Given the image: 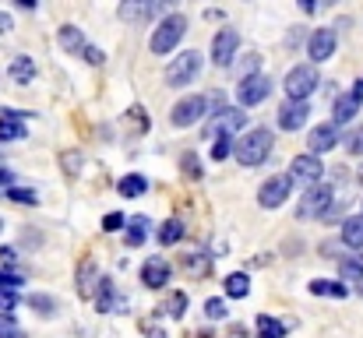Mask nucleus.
<instances>
[{"label": "nucleus", "mask_w": 363, "mask_h": 338, "mask_svg": "<svg viewBox=\"0 0 363 338\" xmlns=\"http://www.w3.org/2000/svg\"><path fill=\"white\" fill-rule=\"evenodd\" d=\"M0 338H25L21 325H18L11 314H0Z\"/></svg>", "instance_id": "c756f323"}, {"label": "nucleus", "mask_w": 363, "mask_h": 338, "mask_svg": "<svg viewBox=\"0 0 363 338\" xmlns=\"http://www.w3.org/2000/svg\"><path fill=\"white\" fill-rule=\"evenodd\" d=\"M268 155H272V130H264V127L243 134L240 141H237V159H240L243 166H261Z\"/></svg>", "instance_id": "f257e3e1"}, {"label": "nucleus", "mask_w": 363, "mask_h": 338, "mask_svg": "<svg viewBox=\"0 0 363 338\" xmlns=\"http://www.w3.org/2000/svg\"><path fill=\"white\" fill-rule=\"evenodd\" d=\"M346 148H350V152H357V155H360V152H363V130H353V134H350V137H346Z\"/></svg>", "instance_id": "37998d69"}, {"label": "nucleus", "mask_w": 363, "mask_h": 338, "mask_svg": "<svg viewBox=\"0 0 363 338\" xmlns=\"http://www.w3.org/2000/svg\"><path fill=\"white\" fill-rule=\"evenodd\" d=\"M289 176L296 180V184H321V176H325V166H321V159L314 155V152H307V155H296L293 162H289Z\"/></svg>", "instance_id": "0eeeda50"}, {"label": "nucleus", "mask_w": 363, "mask_h": 338, "mask_svg": "<svg viewBox=\"0 0 363 338\" xmlns=\"http://www.w3.org/2000/svg\"><path fill=\"white\" fill-rule=\"evenodd\" d=\"M25 116L28 113H21V110H4V116H0V141L25 137Z\"/></svg>", "instance_id": "f3484780"}, {"label": "nucleus", "mask_w": 363, "mask_h": 338, "mask_svg": "<svg viewBox=\"0 0 363 338\" xmlns=\"http://www.w3.org/2000/svg\"><path fill=\"white\" fill-rule=\"evenodd\" d=\"M208 113V96H187V99H180L177 106H173V127H191V123H198L201 116Z\"/></svg>", "instance_id": "1a4fd4ad"}, {"label": "nucleus", "mask_w": 363, "mask_h": 338, "mask_svg": "<svg viewBox=\"0 0 363 338\" xmlns=\"http://www.w3.org/2000/svg\"><path fill=\"white\" fill-rule=\"evenodd\" d=\"M237 50H240V32H237V28H223V32L216 35V43H212V60H216L219 67H230L233 57H237Z\"/></svg>", "instance_id": "9b49d317"}, {"label": "nucleus", "mask_w": 363, "mask_h": 338, "mask_svg": "<svg viewBox=\"0 0 363 338\" xmlns=\"http://www.w3.org/2000/svg\"><path fill=\"white\" fill-rule=\"evenodd\" d=\"M184 166H187V176H191V180H198V176H201V169H198V155H194V152H187V155H184Z\"/></svg>", "instance_id": "a19ab883"}, {"label": "nucleus", "mask_w": 363, "mask_h": 338, "mask_svg": "<svg viewBox=\"0 0 363 338\" xmlns=\"http://www.w3.org/2000/svg\"><path fill=\"white\" fill-rule=\"evenodd\" d=\"M257 335L261 338H286V328H282V321H275V317H257Z\"/></svg>", "instance_id": "b1692460"}, {"label": "nucleus", "mask_w": 363, "mask_h": 338, "mask_svg": "<svg viewBox=\"0 0 363 338\" xmlns=\"http://www.w3.org/2000/svg\"><path fill=\"white\" fill-rule=\"evenodd\" d=\"M184 35H187V18H184V14H169V18L152 32V53H173Z\"/></svg>", "instance_id": "f03ea898"}, {"label": "nucleus", "mask_w": 363, "mask_h": 338, "mask_svg": "<svg viewBox=\"0 0 363 338\" xmlns=\"http://www.w3.org/2000/svg\"><path fill=\"white\" fill-rule=\"evenodd\" d=\"M311 293H314V296H339V300H342V296H346L350 289H346L342 282H328V278H314V282H311Z\"/></svg>", "instance_id": "412c9836"}, {"label": "nucleus", "mask_w": 363, "mask_h": 338, "mask_svg": "<svg viewBox=\"0 0 363 338\" xmlns=\"http://www.w3.org/2000/svg\"><path fill=\"white\" fill-rule=\"evenodd\" d=\"M60 46L71 50V53H78V50L85 53V50H89L85 39H82V28H78V25H64V28H60Z\"/></svg>", "instance_id": "aec40b11"}, {"label": "nucleus", "mask_w": 363, "mask_h": 338, "mask_svg": "<svg viewBox=\"0 0 363 338\" xmlns=\"http://www.w3.org/2000/svg\"><path fill=\"white\" fill-rule=\"evenodd\" d=\"M145 232H148V219H145V215H134V219L127 222V243H130V247L145 243Z\"/></svg>", "instance_id": "4be33fe9"}, {"label": "nucleus", "mask_w": 363, "mask_h": 338, "mask_svg": "<svg viewBox=\"0 0 363 338\" xmlns=\"http://www.w3.org/2000/svg\"><path fill=\"white\" fill-rule=\"evenodd\" d=\"M257 64H261V57H257V53H247L237 71H240V74H254V71H257Z\"/></svg>", "instance_id": "4c0bfd02"}, {"label": "nucleus", "mask_w": 363, "mask_h": 338, "mask_svg": "<svg viewBox=\"0 0 363 338\" xmlns=\"http://www.w3.org/2000/svg\"><path fill=\"white\" fill-rule=\"evenodd\" d=\"M307 53H311L314 64L328 60V57L335 53V32H332V28H318V32L311 35V43H307Z\"/></svg>", "instance_id": "4468645a"}, {"label": "nucleus", "mask_w": 363, "mask_h": 338, "mask_svg": "<svg viewBox=\"0 0 363 338\" xmlns=\"http://www.w3.org/2000/svg\"><path fill=\"white\" fill-rule=\"evenodd\" d=\"M339 275H342V282H360L363 278V254H346V257L339 261Z\"/></svg>", "instance_id": "a211bd4d"}, {"label": "nucleus", "mask_w": 363, "mask_h": 338, "mask_svg": "<svg viewBox=\"0 0 363 338\" xmlns=\"http://www.w3.org/2000/svg\"><path fill=\"white\" fill-rule=\"evenodd\" d=\"M339 123H318L314 130H311V137H307V148L314 152V155H321V152H332L335 145H339V130H335Z\"/></svg>", "instance_id": "ddd939ff"}, {"label": "nucleus", "mask_w": 363, "mask_h": 338, "mask_svg": "<svg viewBox=\"0 0 363 338\" xmlns=\"http://www.w3.org/2000/svg\"><path fill=\"white\" fill-rule=\"evenodd\" d=\"M247 293H250V278H247V275H230V278H226V296L243 300Z\"/></svg>", "instance_id": "a878e982"}, {"label": "nucleus", "mask_w": 363, "mask_h": 338, "mask_svg": "<svg viewBox=\"0 0 363 338\" xmlns=\"http://www.w3.org/2000/svg\"><path fill=\"white\" fill-rule=\"evenodd\" d=\"M342 243L346 247H363V215H353V219H346L342 222Z\"/></svg>", "instance_id": "6ab92c4d"}, {"label": "nucleus", "mask_w": 363, "mask_h": 338, "mask_svg": "<svg viewBox=\"0 0 363 338\" xmlns=\"http://www.w3.org/2000/svg\"><path fill=\"white\" fill-rule=\"evenodd\" d=\"M318 4H321V7H332V4H335V0H318Z\"/></svg>", "instance_id": "8fccbe9b"}, {"label": "nucleus", "mask_w": 363, "mask_h": 338, "mask_svg": "<svg viewBox=\"0 0 363 338\" xmlns=\"http://www.w3.org/2000/svg\"><path fill=\"white\" fill-rule=\"evenodd\" d=\"M293 176H272V180H264L261 184V191H257V201H261V208H279L286 198H289V191H293Z\"/></svg>", "instance_id": "6e6552de"}, {"label": "nucleus", "mask_w": 363, "mask_h": 338, "mask_svg": "<svg viewBox=\"0 0 363 338\" xmlns=\"http://www.w3.org/2000/svg\"><path fill=\"white\" fill-rule=\"evenodd\" d=\"M201 71V53H194V50H187V53H180L169 67H166V81L173 85V89H184V85H191L194 81V74Z\"/></svg>", "instance_id": "39448f33"}, {"label": "nucleus", "mask_w": 363, "mask_h": 338, "mask_svg": "<svg viewBox=\"0 0 363 338\" xmlns=\"http://www.w3.org/2000/svg\"><path fill=\"white\" fill-rule=\"evenodd\" d=\"M162 310H166L169 317H184V310H187V296H184V293H173V296L162 303Z\"/></svg>", "instance_id": "c85d7f7f"}, {"label": "nucleus", "mask_w": 363, "mask_h": 338, "mask_svg": "<svg viewBox=\"0 0 363 338\" xmlns=\"http://www.w3.org/2000/svg\"><path fill=\"white\" fill-rule=\"evenodd\" d=\"M123 225H127V219L117 215V212H110V215L103 219V229H106V232H117V229H123Z\"/></svg>", "instance_id": "ea45409f"}, {"label": "nucleus", "mask_w": 363, "mask_h": 338, "mask_svg": "<svg viewBox=\"0 0 363 338\" xmlns=\"http://www.w3.org/2000/svg\"><path fill=\"white\" fill-rule=\"evenodd\" d=\"M328 208H332V187H328V184H311V187L303 191L300 205H296V215H300V219H318V215H325Z\"/></svg>", "instance_id": "20e7f679"}, {"label": "nucleus", "mask_w": 363, "mask_h": 338, "mask_svg": "<svg viewBox=\"0 0 363 338\" xmlns=\"http://www.w3.org/2000/svg\"><path fill=\"white\" fill-rule=\"evenodd\" d=\"M230 152H233V137H219V145L212 148V159H216V162H223Z\"/></svg>", "instance_id": "f704fd0d"}, {"label": "nucleus", "mask_w": 363, "mask_h": 338, "mask_svg": "<svg viewBox=\"0 0 363 338\" xmlns=\"http://www.w3.org/2000/svg\"><path fill=\"white\" fill-rule=\"evenodd\" d=\"M360 282H363V278H360ZM360 293H363V286H360Z\"/></svg>", "instance_id": "603ef678"}, {"label": "nucleus", "mask_w": 363, "mask_h": 338, "mask_svg": "<svg viewBox=\"0 0 363 338\" xmlns=\"http://www.w3.org/2000/svg\"><path fill=\"white\" fill-rule=\"evenodd\" d=\"M0 169H4V155H0Z\"/></svg>", "instance_id": "3c124183"}, {"label": "nucleus", "mask_w": 363, "mask_h": 338, "mask_svg": "<svg viewBox=\"0 0 363 338\" xmlns=\"http://www.w3.org/2000/svg\"><path fill=\"white\" fill-rule=\"evenodd\" d=\"M141 14H148V0H123L121 4V18L123 21H138Z\"/></svg>", "instance_id": "bb28decb"}, {"label": "nucleus", "mask_w": 363, "mask_h": 338, "mask_svg": "<svg viewBox=\"0 0 363 338\" xmlns=\"http://www.w3.org/2000/svg\"><path fill=\"white\" fill-rule=\"evenodd\" d=\"M60 166H67V173L74 176L78 166H82V155H78V152H64V155H60Z\"/></svg>", "instance_id": "e433bc0d"}, {"label": "nucleus", "mask_w": 363, "mask_h": 338, "mask_svg": "<svg viewBox=\"0 0 363 338\" xmlns=\"http://www.w3.org/2000/svg\"><path fill=\"white\" fill-rule=\"evenodd\" d=\"M99 310L106 314V310H113V286L103 278V286H99Z\"/></svg>", "instance_id": "72a5a7b5"}, {"label": "nucleus", "mask_w": 363, "mask_h": 338, "mask_svg": "<svg viewBox=\"0 0 363 338\" xmlns=\"http://www.w3.org/2000/svg\"><path fill=\"white\" fill-rule=\"evenodd\" d=\"M141 278H145L148 289H162V286L169 282V264H166L162 257H148V261L141 264Z\"/></svg>", "instance_id": "dca6fc26"}, {"label": "nucleus", "mask_w": 363, "mask_h": 338, "mask_svg": "<svg viewBox=\"0 0 363 338\" xmlns=\"http://www.w3.org/2000/svg\"><path fill=\"white\" fill-rule=\"evenodd\" d=\"M314 7H318L314 0H300V11H303V14H314Z\"/></svg>", "instance_id": "49530a36"}, {"label": "nucleus", "mask_w": 363, "mask_h": 338, "mask_svg": "<svg viewBox=\"0 0 363 338\" xmlns=\"http://www.w3.org/2000/svg\"><path fill=\"white\" fill-rule=\"evenodd\" d=\"M268 92H272V81L264 74H247L240 81V89H237V99L243 106H261L268 99Z\"/></svg>", "instance_id": "9d476101"}, {"label": "nucleus", "mask_w": 363, "mask_h": 338, "mask_svg": "<svg viewBox=\"0 0 363 338\" xmlns=\"http://www.w3.org/2000/svg\"><path fill=\"white\" fill-rule=\"evenodd\" d=\"M180 236H184V222L180 219H169V222H162V229H159V243L162 247H173Z\"/></svg>", "instance_id": "5701e85b"}, {"label": "nucleus", "mask_w": 363, "mask_h": 338, "mask_svg": "<svg viewBox=\"0 0 363 338\" xmlns=\"http://www.w3.org/2000/svg\"><path fill=\"white\" fill-rule=\"evenodd\" d=\"M0 286H21V278L14 271H0Z\"/></svg>", "instance_id": "c03bdc74"}, {"label": "nucleus", "mask_w": 363, "mask_h": 338, "mask_svg": "<svg viewBox=\"0 0 363 338\" xmlns=\"http://www.w3.org/2000/svg\"><path fill=\"white\" fill-rule=\"evenodd\" d=\"M32 307H39V314H43V317H50V314H53V300H50V296H32Z\"/></svg>", "instance_id": "79ce46f5"}, {"label": "nucleus", "mask_w": 363, "mask_h": 338, "mask_svg": "<svg viewBox=\"0 0 363 338\" xmlns=\"http://www.w3.org/2000/svg\"><path fill=\"white\" fill-rule=\"evenodd\" d=\"M145 191H148L145 176H123L121 180V198H141Z\"/></svg>", "instance_id": "393cba45"}, {"label": "nucleus", "mask_w": 363, "mask_h": 338, "mask_svg": "<svg viewBox=\"0 0 363 338\" xmlns=\"http://www.w3.org/2000/svg\"><path fill=\"white\" fill-rule=\"evenodd\" d=\"M360 103H363V81L353 92H346V96L335 99V123H350V120L360 113Z\"/></svg>", "instance_id": "2eb2a0df"}, {"label": "nucleus", "mask_w": 363, "mask_h": 338, "mask_svg": "<svg viewBox=\"0 0 363 338\" xmlns=\"http://www.w3.org/2000/svg\"><path fill=\"white\" fill-rule=\"evenodd\" d=\"M18 307V286H0V310H14Z\"/></svg>", "instance_id": "2f4dec72"}, {"label": "nucleus", "mask_w": 363, "mask_h": 338, "mask_svg": "<svg viewBox=\"0 0 363 338\" xmlns=\"http://www.w3.org/2000/svg\"><path fill=\"white\" fill-rule=\"evenodd\" d=\"M11 28V14H0V32H7Z\"/></svg>", "instance_id": "de8ad7c7"}, {"label": "nucleus", "mask_w": 363, "mask_h": 338, "mask_svg": "<svg viewBox=\"0 0 363 338\" xmlns=\"http://www.w3.org/2000/svg\"><path fill=\"white\" fill-rule=\"evenodd\" d=\"M85 60H89V64H103V53L89 46V50H85Z\"/></svg>", "instance_id": "a18cd8bd"}, {"label": "nucleus", "mask_w": 363, "mask_h": 338, "mask_svg": "<svg viewBox=\"0 0 363 338\" xmlns=\"http://www.w3.org/2000/svg\"><path fill=\"white\" fill-rule=\"evenodd\" d=\"M318 85H321V78H318V67L314 64H300V67H293L289 74H286V99H307L311 92H318Z\"/></svg>", "instance_id": "7ed1b4c3"}, {"label": "nucleus", "mask_w": 363, "mask_h": 338, "mask_svg": "<svg viewBox=\"0 0 363 338\" xmlns=\"http://www.w3.org/2000/svg\"><path fill=\"white\" fill-rule=\"evenodd\" d=\"M307 113H311L307 99H286L282 110H279V127L282 130H300L307 123Z\"/></svg>", "instance_id": "f8f14e48"}, {"label": "nucleus", "mask_w": 363, "mask_h": 338, "mask_svg": "<svg viewBox=\"0 0 363 338\" xmlns=\"http://www.w3.org/2000/svg\"><path fill=\"white\" fill-rule=\"evenodd\" d=\"M177 0H148V14L145 18H155V14H162V11H169Z\"/></svg>", "instance_id": "58836bf2"}, {"label": "nucleus", "mask_w": 363, "mask_h": 338, "mask_svg": "<svg viewBox=\"0 0 363 338\" xmlns=\"http://www.w3.org/2000/svg\"><path fill=\"white\" fill-rule=\"evenodd\" d=\"M11 74H14V78H18V81L25 85V81H32L35 67H32V60H28V57H18V60L11 64Z\"/></svg>", "instance_id": "cd10ccee"}, {"label": "nucleus", "mask_w": 363, "mask_h": 338, "mask_svg": "<svg viewBox=\"0 0 363 338\" xmlns=\"http://www.w3.org/2000/svg\"><path fill=\"white\" fill-rule=\"evenodd\" d=\"M7 198L18 201V205H35L39 201V194L35 191H25V187H7Z\"/></svg>", "instance_id": "7c9ffc66"}, {"label": "nucleus", "mask_w": 363, "mask_h": 338, "mask_svg": "<svg viewBox=\"0 0 363 338\" xmlns=\"http://www.w3.org/2000/svg\"><path fill=\"white\" fill-rule=\"evenodd\" d=\"M205 314H208L212 321H223V317H226V303H223V300H208V303H205Z\"/></svg>", "instance_id": "c9c22d12"}, {"label": "nucleus", "mask_w": 363, "mask_h": 338, "mask_svg": "<svg viewBox=\"0 0 363 338\" xmlns=\"http://www.w3.org/2000/svg\"><path fill=\"white\" fill-rule=\"evenodd\" d=\"M187 268H191L194 275H205V271H208V257H205L201 250H194V254H187Z\"/></svg>", "instance_id": "473e14b6"}, {"label": "nucleus", "mask_w": 363, "mask_h": 338, "mask_svg": "<svg viewBox=\"0 0 363 338\" xmlns=\"http://www.w3.org/2000/svg\"><path fill=\"white\" fill-rule=\"evenodd\" d=\"M18 4H21V7H35V0H18Z\"/></svg>", "instance_id": "09e8293b"}, {"label": "nucleus", "mask_w": 363, "mask_h": 338, "mask_svg": "<svg viewBox=\"0 0 363 338\" xmlns=\"http://www.w3.org/2000/svg\"><path fill=\"white\" fill-rule=\"evenodd\" d=\"M243 123H247V113L240 110H219L208 116V123H205V134L208 137H233L237 130H243Z\"/></svg>", "instance_id": "423d86ee"}]
</instances>
